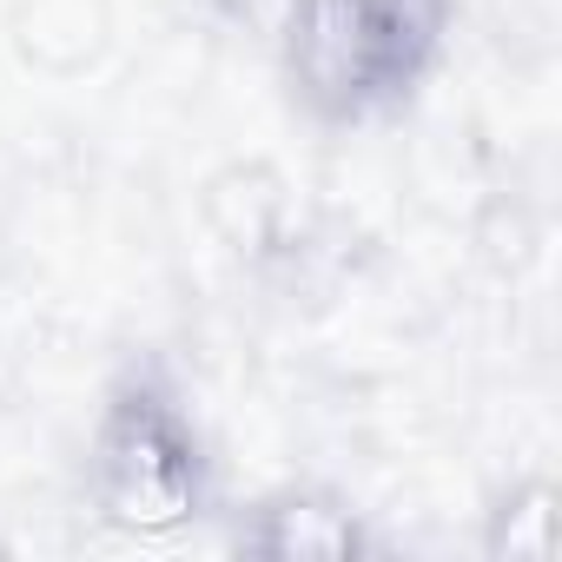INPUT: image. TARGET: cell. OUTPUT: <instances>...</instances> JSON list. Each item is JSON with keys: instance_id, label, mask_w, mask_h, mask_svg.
I'll use <instances>...</instances> for the list:
<instances>
[{"instance_id": "cell-1", "label": "cell", "mask_w": 562, "mask_h": 562, "mask_svg": "<svg viewBox=\"0 0 562 562\" xmlns=\"http://www.w3.org/2000/svg\"><path fill=\"white\" fill-rule=\"evenodd\" d=\"M457 0H271V54L312 126L364 133L404 120L437 80Z\"/></svg>"}, {"instance_id": "cell-2", "label": "cell", "mask_w": 562, "mask_h": 562, "mask_svg": "<svg viewBox=\"0 0 562 562\" xmlns=\"http://www.w3.org/2000/svg\"><path fill=\"white\" fill-rule=\"evenodd\" d=\"M87 509L120 542H179L218 509V463L205 424L159 351L126 358L87 430Z\"/></svg>"}, {"instance_id": "cell-3", "label": "cell", "mask_w": 562, "mask_h": 562, "mask_svg": "<svg viewBox=\"0 0 562 562\" xmlns=\"http://www.w3.org/2000/svg\"><path fill=\"white\" fill-rule=\"evenodd\" d=\"M232 549L265 555V562H351V555H371L378 536L338 490L285 483V490L258 496L251 509H238Z\"/></svg>"}, {"instance_id": "cell-4", "label": "cell", "mask_w": 562, "mask_h": 562, "mask_svg": "<svg viewBox=\"0 0 562 562\" xmlns=\"http://www.w3.org/2000/svg\"><path fill=\"white\" fill-rule=\"evenodd\" d=\"M490 555H509V562H549L555 555V483L509 490V503L496 509V529H490Z\"/></svg>"}]
</instances>
